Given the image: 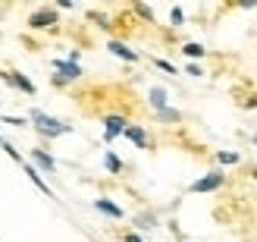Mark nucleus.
I'll return each mask as SVG.
<instances>
[{
	"mask_svg": "<svg viewBox=\"0 0 257 242\" xmlns=\"http://www.w3.org/2000/svg\"><path fill=\"white\" fill-rule=\"evenodd\" d=\"M54 85H69V82H79L82 79V66L79 63H69V60H54Z\"/></svg>",
	"mask_w": 257,
	"mask_h": 242,
	"instance_id": "nucleus-3",
	"label": "nucleus"
},
{
	"mask_svg": "<svg viewBox=\"0 0 257 242\" xmlns=\"http://www.w3.org/2000/svg\"><path fill=\"white\" fill-rule=\"evenodd\" d=\"M29 123L38 129V135H41V138H60V135H69L72 132V126H66L63 120L50 117V113H44V110H32L29 113Z\"/></svg>",
	"mask_w": 257,
	"mask_h": 242,
	"instance_id": "nucleus-1",
	"label": "nucleus"
},
{
	"mask_svg": "<svg viewBox=\"0 0 257 242\" xmlns=\"http://www.w3.org/2000/svg\"><path fill=\"white\" fill-rule=\"evenodd\" d=\"M170 22H173V25H182V22H185V13L179 10V7H173V10H170Z\"/></svg>",
	"mask_w": 257,
	"mask_h": 242,
	"instance_id": "nucleus-20",
	"label": "nucleus"
},
{
	"mask_svg": "<svg viewBox=\"0 0 257 242\" xmlns=\"http://www.w3.org/2000/svg\"><path fill=\"white\" fill-rule=\"evenodd\" d=\"M132 223L138 226V230H154V226H157V214H154V211H141V214L132 217Z\"/></svg>",
	"mask_w": 257,
	"mask_h": 242,
	"instance_id": "nucleus-12",
	"label": "nucleus"
},
{
	"mask_svg": "<svg viewBox=\"0 0 257 242\" xmlns=\"http://www.w3.org/2000/svg\"><path fill=\"white\" fill-rule=\"evenodd\" d=\"M107 50H110L113 57L125 60V63H138V60H141V54H138V50H132L128 44H122V41H110V44H107Z\"/></svg>",
	"mask_w": 257,
	"mask_h": 242,
	"instance_id": "nucleus-6",
	"label": "nucleus"
},
{
	"mask_svg": "<svg viewBox=\"0 0 257 242\" xmlns=\"http://www.w3.org/2000/svg\"><path fill=\"white\" fill-rule=\"evenodd\" d=\"M104 167H107L110 173H122V160H119L116 154H104Z\"/></svg>",
	"mask_w": 257,
	"mask_h": 242,
	"instance_id": "nucleus-17",
	"label": "nucleus"
},
{
	"mask_svg": "<svg viewBox=\"0 0 257 242\" xmlns=\"http://www.w3.org/2000/svg\"><path fill=\"white\" fill-rule=\"evenodd\" d=\"M154 66H157V69H163V72H170V75H176V66H173L170 60H163V57H157V60H154Z\"/></svg>",
	"mask_w": 257,
	"mask_h": 242,
	"instance_id": "nucleus-18",
	"label": "nucleus"
},
{
	"mask_svg": "<svg viewBox=\"0 0 257 242\" xmlns=\"http://www.w3.org/2000/svg\"><path fill=\"white\" fill-rule=\"evenodd\" d=\"M4 79H7V85H10V88H19L22 95H35L32 79H25L22 72H16V69H13V72H4Z\"/></svg>",
	"mask_w": 257,
	"mask_h": 242,
	"instance_id": "nucleus-7",
	"label": "nucleus"
},
{
	"mask_svg": "<svg viewBox=\"0 0 257 242\" xmlns=\"http://www.w3.org/2000/svg\"><path fill=\"white\" fill-rule=\"evenodd\" d=\"M122 135L128 138V142H135L138 148H148V145H151V138H148V132H145V129H141V126H132V123H128Z\"/></svg>",
	"mask_w": 257,
	"mask_h": 242,
	"instance_id": "nucleus-9",
	"label": "nucleus"
},
{
	"mask_svg": "<svg viewBox=\"0 0 257 242\" xmlns=\"http://www.w3.org/2000/svg\"><path fill=\"white\" fill-rule=\"evenodd\" d=\"M254 145H257V135H254Z\"/></svg>",
	"mask_w": 257,
	"mask_h": 242,
	"instance_id": "nucleus-25",
	"label": "nucleus"
},
{
	"mask_svg": "<svg viewBox=\"0 0 257 242\" xmlns=\"http://www.w3.org/2000/svg\"><path fill=\"white\" fill-rule=\"evenodd\" d=\"M226 186V173L223 170H210V173H204L201 180H195L188 186V192H195V195H207V192H216V189H223Z\"/></svg>",
	"mask_w": 257,
	"mask_h": 242,
	"instance_id": "nucleus-2",
	"label": "nucleus"
},
{
	"mask_svg": "<svg viewBox=\"0 0 257 242\" xmlns=\"http://www.w3.org/2000/svg\"><path fill=\"white\" fill-rule=\"evenodd\" d=\"M182 54L191 57V60H201L207 50H204V44H198V41H185V44H182Z\"/></svg>",
	"mask_w": 257,
	"mask_h": 242,
	"instance_id": "nucleus-15",
	"label": "nucleus"
},
{
	"mask_svg": "<svg viewBox=\"0 0 257 242\" xmlns=\"http://www.w3.org/2000/svg\"><path fill=\"white\" fill-rule=\"evenodd\" d=\"M88 19H94V22H100V29H110V19L104 16V13H94V10H91V13H88Z\"/></svg>",
	"mask_w": 257,
	"mask_h": 242,
	"instance_id": "nucleus-21",
	"label": "nucleus"
},
{
	"mask_svg": "<svg viewBox=\"0 0 257 242\" xmlns=\"http://www.w3.org/2000/svg\"><path fill=\"white\" fill-rule=\"evenodd\" d=\"M148 101H151V107H154V110L170 107V104H166V92H163V88H151V92H148Z\"/></svg>",
	"mask_w": 257,
	"mask_h": 242,
	"instance_id": "nucleus-13",
	"label": "nucleus"
},
{
	"mask_svg": "<svg viewBox=\"0 0 257 242\" xmlns=\"http://www.w3.org/2000/svg\"><path fill=\"white\" fill-rule=\"evenodd\" d=\"M157 123H182V113L176 107H163V110H157Z\"/></svg>",
	"mask_w": 257,
	"mask_h": 242,
	"instance_id": "nucleus-14",
	"label": "nucleus"
},
{
	"mask_svg": "<svg viewBox=\"0 0 257 242\" xmlns=\"http://www.w3.org/2000/svg\"><path fill=\"white\" fill-rule=\"evenodd\" d=\"M188 75H204V69L198 66V63H191V66H188Z\"/></svg>",
	"mask_w": 257,
	"mask_h": 242,
	"instance_id": "nucleus-24",
	"label": "nucleus"
},
{
	"mask_svg": "<svg viewBox=\"0 0 257 242\" xmlns=\"http://www.w3.org/2000/svg\"><path fill=\"white\" fill-rule=\"evenodd\" d=\"M0 145H4V138H0Z\"/></svg>",
	"mask_w": 257,
	"mask_h": 242,
	"instance_id": "nucleus-26",
	"label": "nucleus"
},
{
	"mask_svg": "<svg viewBox=\"0 0 257 242\" xmlns=\"http://www.w3.org/2000/svg\"><path fill=\"white\" fill-rule=\"evenodd\" d=\"M32 164H38L44 173H54V170H57V160L50 157L44 148H35V151H32Z\"/></svg>",
	"mask_w": 257,
	"mask_h": 242,
	"instance_id": "nucleus-8",
	"label": "nucleus"
},
{
	"mask_svg": "<svg viewBox=\"0 0 257 242\" xmlns=\"http://www.w3.org/2000/svg\"><path fill=\"white\" fill-rule=\"evenodd\" d=\"M122 242H145V239H141L138 233H125V236H122Z\"/></svg>",
	"mask_w": 257,
	"mask_h": 242,
	"instance_id": "nucleus-23",
	"label": "nucleus"
},
{
	"mask_svg": "<svg viewBox=\"0 0 257 242\" xmlns=\"http://www.w3.org/2000/svg\"><path fill=\"white\" fill-rule=\"evenodd\" d=\"M22 170H25V176H29V180L38 186V189H41V192L47 195V198H54V192H50V186L41 180V176H38V170H35V164H22Z\"/></svg>",
	"mask_w": 257,
	"mask_h": 242,
	"instance_id": "nucleus-11",
	"label": "nucleus"
},
{
	"mask_svg": "<svg viewBox=\"0 0 257 242\" xmlns=\"http://www.w3.org/2000/svg\"><path fill=\"white\" fill-rule=\"evenodd\" d=\"M94 208H97L100 214H107V217H113V220H122V208H119V205H113L110 198H97V201H94Z\"/></svg>",
	"mask_w": 257,
	"mask_h": 242,
	"instance_id": "nucleus-10",
	"label": "nucleus"
},
{
	"mask_svg": "<svg viewBox=\"0 0 257 242\" xmlns=\"http://www.w3.org/2000/svg\"><path fill=\"white\" fill-rule=\"evenodd\" d=\"M57 22H60L57 10L54 7H41V10H35L32 16H29V29L32 32H44V29H54Z\"/></svg>",
	"mask_w": 257,
	"mask_h": 242,
	"instance_id": "nucleus-4",
	"label": "nucleus"
},
{
	"mask_svg": "<svg viewBox=\"0 0 257 242\" xmlns=\"http://www.w3.org/2000/svg\"><path fill=\"white\" fill-rule=\"evenodd\" d=\"M125 126H128L125 117H119V113H110V117H104V138H107V142L119 138V135L125 132Z\"/></svg>",
	"mask_w": 257,
	"mask_h": 242,
	"instance_id": "nucleus-5",
	"label": "nucleus"
},
{
	"mask_svg": "<svg viewBox=\"0 0 257 242\" xmlns=\"http://www.w3.org/2000/svg\"><path fill=\"white\" fill-rule=\"evenodd\" d=\"M216 164L232 167V164H241V154H238V151H216Z\"/></svg>",
	"mask_w": 257,
	"mask_h": 242,
	"instance_id": "nucleus-16",
	"label": "nucleus"
},
{
	"mask_svg": "<svg viewBox=\"0 0 257 242\" xmlns=\"http://www.w3.org/2000/svg\"><path fill=\"white\" fill-rule=\"evenodd\" d=\"M4 123H7V126H25L29 120H22V117H4Z\"/></svg>",
	"mask_w": 257,
	"mask_h": 242,
	"instance_id": "nucleus-22",
	"label": "nucleus"
},
{
	"mask_svg": "<svg viewBox=\"0 0 257 242\" xmlns=\"http://www.w3.org/2000/svg\"><path fill=\"white\" fill-rule=\"evenodd\" d=\"M135 13L141 19H148V22H154V13H151V7H145V4H135Z\"/></svg>",
	"mask_w": 257,
	"mask_h": 242,
	"instance_id": "nucleus-19",
	"label": "nucleus"
}]
</instances>
